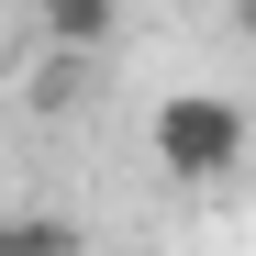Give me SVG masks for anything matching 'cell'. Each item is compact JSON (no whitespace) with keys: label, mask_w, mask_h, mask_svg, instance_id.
Masks as SVG:
<instances>
[{"label":"cell","mask_w":256,"mask_h":256,"mask_svg":"<svg viewBox=\"0 0 256 256\" xmlns=\"http://www.w3.org/2000/svg\"><path fill=\"white\" fill-rule=\"evenodd\" d=\"M156 167L178 190H212V178H234L245 167V100H223V90H178V100H156Z\"/></svg>","instance_id":"cell-1"},{"label":"cell","mask_w":256,"mask_h":256,"mask_svg":"<svg viewBox=\"0 0 256 256\" xmlns=\"http://www.w3.org/2000/svg\"><path fill=\"white\" fill-rule=\"evenodd\" d=\"M34 12H45V45L56 56H100L122 34V0H34Z\"/></svg>","instance_id":"cell-2"},{"label":"cell","mask_w":256,"mask_h":256,"mask_svg":"<svg viewBox=\"0 0 256 256\" xmlns=\"http://www.w3.org/2000/svg\"><path fill=\"white\" fill-rule=\"evenodd\" d=\"M0 256H90V245H78V223H56V212H12V223H0Z\"/></svg>","instance_id":"cell-3"},{"label":"cell","mask_w":256,"mask_h":256,"mask_svg":"<svg viewBox=\"0 0 256 256\" xmlns=\"http://www.w3.org/2000/svg\"><path fill=\"white\" fill-rule=\"evenodd\" d=\"M234 34H245V45H256V0H234Z\"/></svg>","instance_id":"cell-4"}]
</instances>
